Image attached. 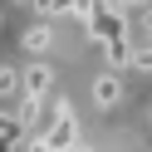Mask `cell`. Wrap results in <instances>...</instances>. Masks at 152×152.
<instances>
[{
	"label": "cell",
	"mask_w": 152,
	"mask_h": 152,
	"mask_svg": "<svg viewBox=\"0 0 152 152\" xmlns=\"http://www.w3.org/2000/svg\"><path fill=\"white\" fill-rule=\"evenodd\" d=\"M49 93H54V69L49 64H25L20 69V98L39 103V98H49Z\"/></svg>",
	"instance_id": "cell-1"
},
{
	"label": "cell",
	"mask_w": 152,
	"mask_h": 152,
	"mask_svg": "<svg viewBox=\"0 0 152 152\" xmlns=\"http://www.w3.org/2000/svg\"><path fill=\"white\" fill-rule=\"evenodd\" d=\"M88 93H93V108H98V113H103V108H118V103H123V79L108 69V74H98V79H93Z\"/></svg>",
	"instance_id": "cell-2"
},
{
	"label": "cell",
	"mask_w": 152,
	"mask_h": 152,
	"mask_svg": "<svg viewBox=\"0 0 152 152\" xmlns=\"http://www.w3.org/2000/svg\"><path fill=\"white\" fill-rule=\"evenodd\" d=\"M20 49H25V54H49V49H54V25H49V20H34V25H25V34H20Z\"/></svg>",
	"instance_id": "cell-3"
},
{
	"label": "cell",
	"mask_w": 152,
	"mask_h": 152,
	"mask_svg": "<svg viewBox=\"0 0 152 152\" xmlns=\"http://www.w3.org/2000/svg\"><path fill=\"white\" fill-rule=\"evenodd\" d=\"M103 59H108L113 74H118V69H132V44L128 39H108V44H103Z\"/></svg>",
	"instance_id": "cell-4"
},
{
	"label": "cell",
	"mask_w": 152,
	"mask_h": 152,
	"mask_svg": "<svg viewBox=\"0 0 152 152\" xmlns=\"http://www.w3.org/2000/svg\"><path fill=\"white\" fill-rule=\"evenodd\" d=\"M20 98V64H0V103Z\"/></svg>",
	"instance_id": "cell-5"
},
{
	"label": "cell",
	"mask_w": 152,
	"mask_h": 152,
	"mask_svg": "<svg viewBox=\"0 0 152 152\" xmlns=\"http://www.w3.org/2000/svg\"><path fill=\"white\" fill-rule=\"evenodd\" d=\"M64 152H88V147H83V142H74V147H64Z\"/></svg>",
	"instance_id": "cell-6"
},
{
	"label": "cell",
	"mask_w": 152,
	"mask_h": 152,
	"mask_svg": "<svg viewBox=\"0 0 152 152\" xmlns=\"http://www.w3.org/2000/svg\"><path fill=\"white\" fill-rule=\"evenodd\" d=\"M0 30H5V10H0Z\"/></svg>",
	"instance_id": "cell-7"
}]
</instances>
